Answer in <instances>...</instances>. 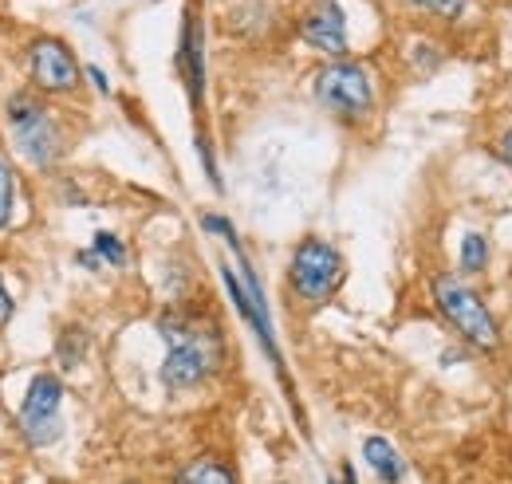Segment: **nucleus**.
Instances as JSON below:
<instances>
[{
  "label": "nucleus",
  "mask_w": 512,
  "mask_h": 484,
  "mask_svg": "<svg viewBox=\"0 0 512 484\" xmlns=\"http://www.w3.org/2000/svg\"><path fill=\"white\" fill-rule=\"evenodd\" d=\"M347 268H343V256L335 244H327L323 237H308V241L296 244L292 260H288V284H292V296L304 303V307H323L339 292Z\"/></svg>",
  "instance_id": "3"
},
{
  "label": "nucleus",
  "mask_w": 512,
  "mask_h": 484,
  "mask_svg": "<svg viewBox=\"0 0 512 484\" xmlns=\"http://www.w3.org/2000/svg\"><path fill=\"white\" fill-rule=\"evenodd\" d=\"M174 484H237V473L221 457L205 453V457H193L190 465L174 477Z\"/></svg>",
  "instance_id": "11"
},
{
  "label": "nucleus",
  "mask_w": 512,
  "mask_h": 484,
  "mask_svg": "<svg viewBox=\"0 0 512 484\" xmlns=\"http://www.w3.org/2000/svg\"><path fill=\"white\" fill-rule=\"evenodd\" d=\"M28 71H32L36 91H44V95H71L83 83V67L75 60V52L67 48L64 40H56V36H40L32 44Z\"/></svg>",
  "instance_id": "7"
},
{
  "label": "nucleus",
  "mask_w": 512,
  "mask_h": 484,
  "mask_svg": "<svg viewBox=\"0 0 512 484\" xmlns=\"http://www.w3.org/2000/svg\"><path fill=\"white\" fill-rule=\"evenodd\" d=\"M91 252H95L99 260H107L111 268H123V264H127V244L119 241L115 233H107V229H99V233H95V241H91Z\"/></svg>",
  "instance_id": "14"
},
{
  "label": "nucleus",
  "mask_w": 512,
  "mask_h": 484,
  "mask_svg": "<svg viewBox=\"0 0 512 484\" xmlns=\"http://www.w3.org/2000/svg\"><path fill=\"white\" fill-rule=\"evenodd\" d=\"M201 229H205V233H217V237H225V241L237 237V229H233L221 213H205V217H201Z\"/></svg>",
  "instance_id": "17"
},
{
  "label": "nucleus",
  "mask_w": 512,
  "mask_h": 484,
  "mask_svg": "<svg viewBox=\"0 0 512 484\" xmlns=\"http://www.w3.org/2000/svg\"><path fill=\"white\" fill-rule=\"evenodd\" d=\"M485 264H489V244L481 233H465L461 237V272L465 276H473V272H485Z\"/></svg>",
  "instance_id": "12"
},
{
  "label": "nucleus",
  "mask_w": 512,
  "mask_h": 484,
  "mask_svg": "<svg viewBox=\"0 0 512 484\" xmlns=\"http://www.w3.org/2000/svg\"><path fill=\"white\" fill-rule=\"evenodd\" d=\"M12 319V296H8V288H4V280H0V327Z\"/></svg>",
  "instance_id": "18"
},
{
  "label": "nucleus",
  "mask_w": 512,
  "mask_h": 484,
  "mask_svg": "<svg viewBox=\"0 0 512 484\" xmlns=\"http://www.w3.org/2000/svg\"><path fill=\"white\" fill-rule=\"evenodd\" d=\"M331 484H359L355 481V469H351V465H343V481H331Z\"/></svg>",
  "instance_id": "21"
},
{
  "label": "nucleus",
  "mask_w": 512,
  "mask_h": 484,
  "mask_svg": "<svg viewBox=\"0 0 512 484\" xmlns=\"http://www.w3.org/2000/svg\"><path fill=\"white\" fill-rule=\"evenodd\" d=\"M434 303H438V311L449 319V327L465 339V343H473L477 351H497V343H501V331H497V319L489 315V307L485 300L461 280V276H434Z\"/></svg>",
  "instance_id": "5"
},
{
  "label": "nucleus",
  "mask_w": 512,
  "mask_h": 484,
  "mask_svg": "<svg viewBox=\"0 0 512 484\" xmlns=\"http://www.w3.org/2000/svg\"><path fill=\"white\" fill-rule=\"evenodd\" d=\"M363 461L375 469V477L383 484H402V477H406V461L398 457V449L386 437H367L363 441Z\"/></svg>",
  "instance_id": "10"
},
{
  "label": "nucleus",
  "mask_w": 512,
  "mask_h": 484,
  "mask_svg": "<svg viewBox=\"0 0 512 484\" xmlns=\"http://www.w3.org/2000/svg\"><path fill=\"white\" fill-rule=\"evenodd\" d=\"M4 122H8V134H12V146L16 154L36 166V170H48L64 158V126L56 119V111L36 95V91H16L8 103H4Z\"/></svg>",
  "instance_id": "2"
},
{
  "label": "nucleus",
  "mask_w": 512,
  "mask_h": 484,
  "mask_svg": "<svg viewBox=\"0 0 512 484\" xmlns=\"http://www.w3.org/2000/svg\"><path fill=\"white\" fill-rule=\"evenodd\" d=\"M501 154H505V162H509V170H512V126L501 134Z\"/></svg>",
  "instance_id": "20"
},
{
  "label": "nucleus",
  "mask_w": 512,
  "mask_h": 484,
  "mask_svg": "<svg viewBox=\"0 0 512 484\" xmlns=\"http://www.w3.org/2000/svg\"><path fill=\"white\" fill-rule=\"evenodd\" d=\"M316 103L331 119L359 122L375 111V83L355 60H331L316 71Z\"/></svg>",
  "instance_id": "4"
},
{
  "label": "nucleus",
  "mask_w": 512,
  "mask_h": 484,
  "mask_svg": "<svg viewBox=\"0 0 512 484\" xmlns=\"http://www.w3.org/2000/svg\"><path fill=\"white\" fill-rule=\"evenodd\" d=\"M300 36L308 48H316L331 60L347 56V16L339 8V0H316L308 8V16L300 20Z\"/></svg>",
  "instance_id": "8"
},
{
  "label": "nucleus",
  "mask_w": 512,
  "mask_h": 484,
  "mask_svg": "<svg viewBox=\"0 0 512 484\" xmlns=\"http://www.w3.org/2000/svg\"><path fill=\"white\" fill-rule=\"evenodd\" d=\"M64 382L56 374H36L28 394H24V406H20V418L16 429L20 437L32 445V449H48L60 441L64 433Z\"/></svg>",
  "instance_id": "6"
},
{
  "label": "nucleus",
  "mask_w": 512,
  "mask_h": 484,
  "mask_svg": "<svg viewBox=\"0 0 512 484\" xmlns=\"http://www.w3.org/2000/svg\"><path fill=\"white\" fill-rule=\"evenodd\" d=\"M12 205H16V174H12L8 158L0 154V229L12 221Z\"/></svg>",
  "instance_id": "15"
},
{
  "label": "nucleus",
  "mask_w": 512,
  "mask_h": 484,
  "mask_svg": "<svg viewBox=\"0 0 512 484\" xmlns=\"http://www.w3.org/2000/svg\"><path fill=\"white\" fill-rule=\"evenodd\" d=\"M158 331L166 339V363H162L166 390H193L217 374V366L225 359L217 323L193 311H166L158 315Z\"/></svg>",
  "instance_id": "1"
},
{
  "label": "nucleus",
  "mask_w": 512,
  "mask_h": 484,
  "mask_svg": "<svg viewBox=\"0 0 512 484\" xmlns=\"http://www.w3.org/2000/svg\"><path fill=\"white\" fill-rule=\"evenodd\" d=\"M87 75H91V79H95V87H99V91H103V95H107V91H111V83H107V75H103V71H99V67H87Z\"/></svg>",
  "instance_id": "19"
},
{
  "label": "nucleus",
  "mask_w": 512,
  "mask_h": 484,
  "mask_svg": "<svg viewBox=\"0 0 512 484\" xmlns=\"http://www.w3.org/2000/svg\"><path fill=\"white\" fill-rule=\"evenodd\" d=\"M410 4L430 12V16H438V20H457L465 12V0H410Z\"/></svg>",
  "instance_id": "16"
},
{
  "label": "nucleus",
  "mask_w": 512,
  "mask_h": 484,
  "mask_svg": "<svg viewBox=\"0 0 512 484\" xmlns=\"http://www.w3.org/2000/svg\"><path fill=\"white\" fill-rule=\"evenodd\" d=\"M178 71L190 87L193 107H201V91H205V48H201V24L197 16L186 12V24H182V44H178Z\"/></svg>",
  "instance_id": "9"
},
{
  "label": "nucleus",
  "mask_w": 512,
  "mask_h": 484,
  "mask_svg": "<svg viewBox=\"0 0 512 484\" xmlns=\"http://www.w3.org/2000/svg\"><path fill=\"white\" fill-rule=\"evenodd\" d=\"M56 355H60V366H64V370H75V366L83 363V355H87V335H83V327H67L64 335H60Z\"/></svg>",
  "instance_id": "13"
}]
</instances>
